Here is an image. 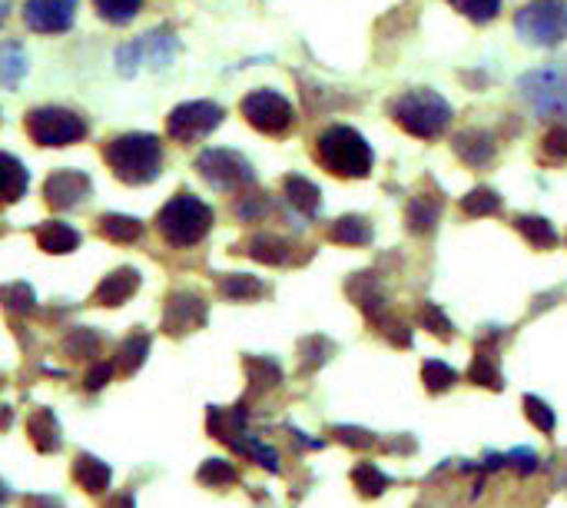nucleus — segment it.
Here are the masks:
<instances>
[{
  "label": "nucleus",
  "instance_id": "f257e3e1",
  "mask_svg": "<svg viewBox=\"0 0 567 508\" xmlns=\"http://www.w3.org/2000/svg\"><path fill=\"white\" fill-rule=\"evenodd\" d=\"M113 177L126 187H146L163 174V146L153 133H120L103 146Z\"/></svg>",
  "mask_w": 567,
  "mask_h": 508
},
{
  "label": "nucleus",
  "instance_id": "f03ea898",
  "mask_svg": "<svg viewBox=\"0 0 567 508\" xmlns=\"http://www.w3.org/2000/svg\"><path fill=\"white\" fill-rule=\"evenodd\" d=\"M315 163L322 169H329L332 177H342V180H362L371 174V146L365 143V136L345 123H335L329 130L319 133L315 140Z\"/></svg>",
  "mask_w": 567,
  "mask_h": 508
},
{
  "label": "nucleus",
  "instance_id": "7ed1b4c3",
  "mask_svg": "<svg viewBox=\"0 0 567 508\" xmlns=\"http://www.w3.org/2000/svg\"><path fill=\"white\" fill-rule=\"evenodd\" d=\"M156 230L159 236L176 246V250H186V246H197L210 230H213V207L203 203L200 197L193 194H176L156 217Z\"/></svg>",
  "mask_w": 567,
  "mask_h": 508
},
{
  "label": "nucleus",
  "instance_id": "20e7f679",
  "mask_svg": "<svg viewBox=\"0 0 567 508\" xmlns=\"http://www.w3.org/2000/svg\"><path fill=\"white\" fill-rule=\"evenodd\" d=\"M392 117L405 133H412L419 140H435L448 130L452 107L435 90H409L392 103Z\"/></svg>",
  "mask_w": 567,
  "mask_h": 508
},
{
  "label": "nucleus",
  "instance_id": "39448f33",
  "mask_svg": "<svg viewBox=\"0 0 567 508\" xmlns=\"http://www.w3.org/2000/svg\"><path fill=\"white\" fill-rule=\"evenodd\" d=\"M514 34L527 47H557L567 41V0H527L514 14Z\"/></svg>",
  "mask_w": 567,
  "mask_h": 508
},
{
  "label": "nucleus",
  "instance_id": "423d86ee",
  "mask_svg": "<svg viewBox=\"0 0 567 508\" xmlns=\"http://www.w3.org/2000/svg\"><path fill=\"white\" fill-rule=\"evenodd\" d=\"M518 93L541 120H567V64H547L524 74Z\"/></svg>",
  "mask_w": 567,
  "mask_h": 508
},
{
  "label": "nucleus",
  "instance_id": "0eeeda50",
  "mask_svg": "<svg viewBox=\"0 0 567 508\" xmlns=\"http://www.w3.org/2000/svg\"><path fill=\"white\" fill-rule=\"evenodd\" d=\"M197 174L213 187V190H226V194H240V190H249L256 184V169L253 163L236 153V150H226V146H213V150H203L197 156Z\"/></svg>",
  "mask_w": 567,
  "mask_h": 508
},
{
  "label": "nucleus",
  "instance_id": "6e6552de",
  "mask_svg": "<svg viewBox=\"0 0 567 508\" xmlns=\"http://www.w3.org/2000/svg\"><path fill=\"white\" fill-rule=\"evenodd\" d=\"M24 130L37 146H57V150L70 146V143H80L87 136L84 117L67 110V107H37V110H31L27 120H24Z\"/></svg>",
  "mask_w": 567,
  "mask_h": 508
},
{
  "label": "nucleus",
  "instance_id": "1a4fd4ad",
  "mask_svg": "<svg viewBox=\"0 0 567 508\" xmlns=\"http://www.w3.org/2000/svg\"><path fill=\"white\" fill-rule=\"evenodd\" d=\"M176 51H179V41L173 37V31H166V27L163 31H149V34L136 37V41H130V44H123L116 51V70H120V77L140 74L143 64L159 70V67H169Z\"/></svg>",
  "mask_w": 567,
  "mask_h": 508
},
{
  "label": "nucleus",
  "instance_id": "9d476101",
  "mask_svg": "<svg viewBox=\"0 0 567 508\" xmlns=\"http://www.w3.org/2000/svg\"><path fill=\"white\" fill-rule=\"evenodd\" d=\"M240 110H243L246 123L253 130L266 133V136H286L292 130V123H296L292 103L282 93H276V90H253V93H246Z\"/></svg>",
  "mask_w": 567,
  "mask_h": 508
},
{
  "label": "nucleus",
  "instance_id": "9b49d317",
  "mask_svg": "<svg viewBox=\"0 0 567 508\" xmlns=\"http://www.w3.org/2000/svg\"><path fill=\"white\" fill-rule=\"evenodd\" d=\"M220 123H223V107L220 103L189 100V103H179L166 117V133L176 143H197V140H207Z\"/></svg>",
  "mask_w": 567,
  "mask_h": 508
},
{
  "label": "nucleus",
  "instance_id": "f8f14e48",
  "mask_svg": "<svg viewBox=\"0 0 567 508\" xmlns=\"http://www.w3.org/2000/svg\"><path fill=\"white\" fill-rule=\"evenodd\" d=\"M207 325V302L197 292H173L163 306V332L179 339Z\"/></svg>",
  "mask_w": 567,
  "mask_h": 508
},
{
  "label": "nucleus",
  "instance_id": "ddd939ff",
  "mask_svg": "<svg viewBox=\"0 0 567 508\" xmlns=\"http://www.w3.org/2000/svg\"><path fill=\"white\" fill-rule=\"evenodd\" d=\"M80 0H27L24 24L34 34H64L74 27Z\"/></svg>",
  "mask_w": 567,
  "mask_h": 508
},
{
  "label": "nucleus",
  "instance_id": "4468645a",
  "mask_svg": "<svg viewBox=\"0 0 567 508\" xmlns=\"http://www.w3.org/2000/svg\"><path fill=\"white\" fill-rule=\"evenodd\" d=\"M90 194H93V184L87 174H80V169L64 166V169H54V174L44 180V200L54 210H74L84 200H90Z\"/></svg>",
  "mask_w": 567,
  "mask_h": 508
},
{
  "label": "nucleus",
  "instance_id": "2eb2a0df",
  "mask_svg": "<svg viewBox=\"0 0 567 508\" xmlns=\"http://www.w3.org/2000/svg\"><path fill=\"white\" fill-rule=\"evenodd\" d=\"M345 292L371 322H378V319L386 316V292H382V283H378L375 273H355L345 283Z\"/></svg>",
  "mask_w": 567,
  "mask_h": 508
},
{
  "label": "nucleus",
  "instance_id": "dca6fc26",
  "mask_svg": "<svg viewBox=\"0 0 567 508\" xmlns=\"http://www.w3.org/2000/svg\"><path fill=\"white\" fill-rule=\"evenodd\" d=\"M452 150H455V156L458 159H465L468 166H475V169H481V166H488L491 159H494V136L488 133V130H462V133H455V140H452Z\"/></svg>",
  "mask_w": 567,
  "mask_h": 508
},
{
  "label": "nucleus",
  "instance_id": "f3484780",
  "mask_svg": "<svg viewBox=\"0 0 567 508\" xmlns=\"http://www.w3.org/2000/svg\"><path fill=\"white\" fill-rule=\"evenodd\" d=\"M236 253H246L249 259L266 263V266H286L292 259V243L276 233H256L243 246H236Z\"/></svg>",
  "mask_w": 567,
  "mask_h": 508
},
{
  "label": "nucleus",
  "instance_id": "a211bd4d",
  "mask_svg": "<svg viewBox=\"0 0 567 508\" xmlns=\"http://www.w3.org/2000/svg\"><path fill=\"white\" fill-rule=\"evenodd\" d=\"M136 289H140V273L130 269V266H123V269H116V273H110V276L100 279V286H97V292H93V302H97V306L116 309V306H123Z\"/></svg>",
  "mask_w": 567,
  "mask_h": 508
},
{
  "label": "nucleus",
  "instance_id": "6ab92c4d",
  "mask_svg": "<svg viewBox=\"0 0 567 508\" xmlns=\"http://www.w3.org/2000/svg\"><path fill=\"white\" fill-rule=\"evenodd\" d=\"M27 187H31L27 166L11 153H0V207L18 203L27 194Z\"/></svg>",
  "mask_w": 567,
  "mask_h": 508
},
{
  "label": "nucleus",
  "instance_id": "aec40b11",
  "mask_svg": "<svg viewBox=\"0 0 567 508\" xmlns=\"http://www.w3.org/2000/svg\"><path fill=\"white\" fill-rule=\"evenodd\" d=\"M442 220V194H419L405 207V227L415 236H429Z\"/></svg>",
  "mask_w": 567,
  "mask_h": 508
},
{
  "label": "nucleus",
  "instance_id": "412c9836",
  "mask_svg": "<svg viewBox=\"0 0 567 508\" xmlns=\"http://www.w3.org/2000/svg\"><path fill=\"white\" fill-rule=\"evenodd\" d=\"M282 194H286L289 207L299 210L302 217H315V213L322 210V194H319V187H315L312 180L299 177V174H292V177L282 180Z\"/></svg>",
  "mask_w": 567,
  "mask_h": 508
},
{
  "label": "nucleus",
  "instance_id": "4be33fe9",
  "mask_svg": "<svg viewBox=\"0 0 567 508\" xmlns=\"http://www.w3.org/2000/svg\"><path fill=\"white\" fill-rule=\"evenodd\" d=\"M27 435H31L34 449L44 452V455H51V452L60 449V422L54 419L51 409H34V412H31V419H27Z\"/></svg>",
  "mask_w": 567,
  "mask_h": 508
},
{
  "label": "nucleus",
  "instance_id": "5701e85b",
  "mask_svg": "<svg viewBox=\"0 0 567 508\" xmlns=\"http://www.w3.org/2000/svg\"><path fill=\"white\" fill-rule=\"evenodd\" d=\"M37 246H41L44 253L67 256V253H74V250L80 246V233H77L74 227H67V223L51 220V223L37 227Z\"/></svg>",
  "mask_w": 567,
  "mask_h": 508
},
{
  "label": "nucleus",
  "instance_id": "b1692460",
  "mask_svg": "<svg viewBox=\"0 0 567 508\" xmlns=\"http://www.w3.org/2000/svg\"><path fill=\"white\" fill-rule=\"evenodd\" d=\"M210 432L220 439V442H230L236 445L243 439V426H246V409L243 406H233V409H220L213 406L210 409V419H207Z\"/></svg>",
  "mask_w": 567,
  "mask_h": 508
},
{
  "label": "nucleus",
  "instance_id": "393cba45",
  "mask_svg": "<svg viewBox=\"0 0 567 508\" xmlns=\"http://www.w3.org/2000/svg\"><path fill=\"white\" fill-rule=\"evenodd\" d=\"M27 77V54L18 41L0 44V87L18 90L21 80Z\"/></svg>",
  "mask_w": 567,
  "mask_h": 508
},
{
  "label": "nucleus",
  "instance_id": "a878e982",
  "mask_svg": "<svg viewBox=\"0 0 567 508\" xmlns=\"http://www.w3.org/2000/svg\"><path fill=\"white\" fill-rule=\"evenodd\" d=\"M97 233L110 243H136L143 236V223L136 217H123V213H103L97 220Z\"/></svg>",
  "mask_w": 567,
  "mask_h": 508
},
{
  "label": "nucleus",
  "instance_id": "bb28decb",
  "mask_svg": "<svg viewBox=\"0 0 567 508\" xmlns=\"http://www.w3.org/2000/svg\"><path fill=\"white\" fill-rule=\"evenodd\" d=\"M74 478L80 482V488H87L90 495H100V492H107V485H110V465L107 462H100L97 455H77L74 459Z\"/></svg>",
  "mask_w": 567,
  "mask_h": 508
},
{
  "label": "nucleus",
  "instance_id": "cd10ccee",
  "mask_svg": "<svg viewBox=\"0 0 567 508\" xmlns=\"http://www.w3.org/2000/svg\"><path fill=\"white\" fill-rule=\"evenodd\" d=\"M371 223L365 217H338L329 227V240L338 246H368L371 243Z\"/></svg>",
  "mask_w": 567,
  "mask_h": 508
},
{
  "label": "nucleus",
  "instance_id": "c85d7f7f",
  "mask_svg": "<svg viewBox=\"0 0 567 508\" xmlns=\"http://www.w3.org/2000/svg\"><path fill=\"white\" fill-rule=\"evenodd\" d=\"M146 356H149V335L146 332H133L126 343L120 346V353L113 356V369L120 376H133L146 363Z\"/></svg>",
  "mask_w": 567,
  "mask_h": 508
},
{
  "label": "nucleus",
  "instance_id": "c756f323",
  "mask_svg": "<svg viewBox=\"0 0 567 508\" xmlns=\"http://www.w3.org/2000/svg\"><path fill=\"white\" fill-rule=\"evenodd\" d=\"M514 230H518L534 250H551V246H557V230H554L551 220H544V217L521 213V217H514Z\"/></svg>",
  "mask_w": 567,
  "mask_h": 508
},
{
  "label": "nucleus",
  "instance_id": "7c9ffc66",
  "mask_svg": "<svg viewBox=\"0 0 567 508\" xmlns=\"http://www.w3.org/2000/svg\"><path fill=\"white\" fill-rule=\"evenodd\" d=\"M220 292L230 302H253V299L266 296V286L256 276H249V273H226L220 279Z\"/></svg>",
  "mask_w": 567,
  "mask_h": 508
},
{
  "label": "nucleus",
  "instance_id": "2f4dec72",
  "mask_svg": "<svg viewBox=\"0 0 567 508\" xmlns=\"http://www.w3.org/2000/svg\"><path fill=\"white\" fill-rule=\"evenodd\" d=\"M352 485L358 488V495H365V498H378L382 495L389 485H392V478L378 468V465H371V462H358L355 468H352Z\"/></svg>",
  "mask_w": 567,
  "mask_h": 508
},
{
  "label": "nucleus",
  "instance_id": "473e14b6",
  "mask_svg": "<svg viewBox=\"0 0 567 508\" xmlns=\"http://www.w3.org/2000/svg\"><path fill=\"white\" fill-rule=\"evenodd\" d=\"M299 353H302V373H315L319 366H325L335 356V343L325 335H309V339H302Z\"/></svg>",
  "mask_w": 567,
  "mask_h": 508
},
{
  "label": "nucleus",
  "instance_id": "72a5a7b5",
  "mask_svg": "<svg viewBox=\"0 0 567 508\" xmlns=\"http://www.w3.org/2000/svg\"><path fill=\"white\" fill-rule=\"evenodd\" d=\"M100 346H103V339L93 329H74L64 339V353L70 360H93V356H100Z\"/></svg>",
  "mask_w": 567,
  "mask_h": 508
},
{
  "label": "nucleus",
  "instance_id": "f704fd0d",
  "mask_svg": "<svg viewBox=\"0 0 567 508\" xmlns=\"http://www.w3.org/2000/svg\"><path fill=\"white\" fill-rule=\"evenodd\" d=\"M501 197L491 190V187H475L471 194H465L462 197V210H465V217H494V213H501Z\"/></svg>",
  "mask_w": 567,
  "mask_h": 508
},
{
  "label": "nucleus",
  "instance_id": "c9c22d12",
  "mask_svg": "<svg viewBox=\"0 0 567 508\" xmlns=\"http://www.w3.org/2000/svg\"><path fill=\"white\" fill-rule=\"evenodd\" d=\"M246 376L253 383V389H276L282 383V369L276 360H266V356H249L246 360Z\"/></svg>",
  "mask_w": 567,
  "mask_h": 508
},
{
  "label": "nucleus",
  "instance_id": "e433bc0d",
  "mask_svg": "<svg viewBox=\"0 0 567 508\" xmlns=\"http://www.w3.org/2000/svg\"><path fill=\"white\" fill-rule=\"evenodd\" d=\"M537 159L547 163V166H564L567 163V126L557 123L544 133L541 140V150H537Z\"/></svg>",
  "mask_w": 567,
  "mask_h": 508
},
{
  "label": "nucleus",
  "instance_id": "4c0bfd02",
  "mask_svg": "<svg viewBox=\"0 0 567 508\" xmlns=\"http://www.w3.org/2000/svg\"><path fill=\"white\" fill-rule=\"evenodd\" d=\"M468 379H471L475 386H481V389H494V393L504 389V379H501V373H498V363H494L491 353H485V350H478V356H475V363H471V369H468Z\"/></svg>",
  "mask_w": 567,
  "mask_h": 508
},
{
  "label": "nucleus",
  "instance_id": "58836bf2",
  "mask_svg": "<svg viewBox=\"0 0 567 508\" xmlns=\"http://www.w3.org/2000/svg\"><path fill=\"white\" fill-rule=\"evenodd\" d=\"M93 8H97V14L107 21V24H130L136 14H140V8H143V0H93Z\"/></svg>",
  "mask_w": 567,
  "mask_h": 508
},
{
  "label": "nucleus",
  "instance_id": "ea45409f",
  "mask_svg": "<svg viewBox=\"0 0 567 508\" xmlns=\"http://www.w3.org/2000/svg\"><path fill=\"white\" fill-rule=\"evenodd\" d=\"M448 4L471 24H491L501 14V0H448Z\"/></svg>",
  "mask_w": 567,
  "mask_h": 508
},
{
  "label": "nucleus",
  "instance_id": "a19ab883",
  "mask_svg": "<svg viewBox=\"0 0 567 508\" xmlns=\"http://www.w3.org/2000/svg\"><path fill=\"white\" fill-rule=\"evenodd\" d=\"M422 383H425V389H429L432 396H438V393H448V389L458 383V373H455L448 363L429 360V363L422 366Z\"/></svg>",
  "mask_w": 567,
  "mask_h": 508
},
{
  "label": "nucleus",
  "instance_id": "79ce46f5",
  "mask_svg": "<svg viewBox=\"0 0 567 508\" xmlns=\"http://www.w3.org/2000/svg\"><path fill=\"white\" fill-rule=\"evenodd\" d=\"M0 302H4L11 312H21V316H27V312L37 309V296H34V289H31L27 283H11V286H4V289H0Z\"/></svg>",
  "mask_w": 567,
  "mask_h": 508
},
{
  "label": "nucleus",
  "instance_id": "37998d69",
  "mask_svg": "<svg viewBox=\"0 0 567 508\" xmlns=\"http://www.w3.org/2000/svg\"><path fill=\"white\" fill-rule=\"evenodd\" d=\"M203 485H210V488H226V485H233L240 475H236V468H233V462H226V459H210V462H203L200 465V475H197Z\"/></svg>",
  "mask_w": 567,
  "mask_h": 508
},
{
  "label": "nucleus",
  "instance_id": "c03bdc74",
  "mask_svg": "<svg viewBox=\"0 0 567 508\" xmlns=\"http://www.w3.org/2000/svg\"><path fill=\"white\" fill-rule=\"evenodd\" d=\"M233 449H236V452H243V455H249V459H253V462H259L263 468L279 472V455H276V449H269L266 442H259V439H253V435H243Z\"/></svg>",
  "mask_w": 567,
  "mask_h": 508
},
{
  "label": "nucleus",
  "instance_id": "a18cd8bd",
  "mask_svg": "<svg viewBox=\"0 0 567 508\" xmlns=\"http://www.w3.org/2000/svg\"><path fill=\"white\" fill-rule=\"evenodd\" d=\"M419 322L432 332V335H438L442 343H448V339L455 335V325H452V319L435 306V302H425L422 306V312H419Z\"/></svg>",
  "mask_w": 567,
  "mask_h": 508
},
{
  "label": "nucleus",
  "instance_id": "49530a36",
  "mask_svg": "<svg viewBox=\"0 0 567 508\" xmlns=\"http://www.w3.org/2000/svg\"><path fill=\"white\" fill-rule=\"evenodd\" d=\"M375 325H378V332H382L392 346H399V350H409V346H412V325H409L405 319H396V316L386 312Z\"/></svg>",
  "mask_w": 567,
  "mask_h": 508
},
{
  "label": "nucleus",
  "instance_id": "de8ad7c7",
  "mask_svg": "<svg viewBox=\"0 0 567 508\" xmlns=\"http://www.w3.org/2000/svg\"><path fill=\"white\" fill-rule=\"evenodd\" d=\"M233 213H236L243 223H256L259 217L269 213V200H266L263 194H243V190H240V200L233 203Z\"/></svg>",
  "mask_w": 567,
  "mask_h": 508
},
{
  "label": "nucleus",
  "instance_id": "09e8293b",
  "mask_svg": "<svg viewBox=\"0 0 567 508\" xmlns=\"http://www.w3.org/2000/svg\"><path fill=\"white\" fill-rule=\"evenodd\" d=\"M524 416H527V422H531L537 432H554V412H551V406H547L544 399L524 396Z\"/></svg>",
  "mask_w": 567,
  "mask_h": 508
},
{
  "label": "nucleus",
  "instance_id": "8fccbe9b",
  "mask_svg": "<svg viewBox=\"0 0 567 508\" xmlns=\"http://www.w3.org/2000/svg\"><path fill=\"white\" fill-rule=\"evenodd\" d=\"M332 435L342 442V445H352V449H371L375 445V435L368 429H358V426H335Z\"/></svg>",
  "mask_w": 567,
  "mask_h": 508
},
{
  "label": "nucleus",
  "instance_id": "3c124183",
  "mask_svg": "<svg viewBox=\"0 0 567 508\" xmlns=\"http://www.w3.org/2000/svg\"><path fill=\"white\" fill-rule=\"evenodd\" d=\"M113 373H116V369H113V363H97V366L87 373V379H84V383H87V389H90V393H97V389H103V386L113 379Z\"/></svg>",
  "mask_w": 567,
  "mask_h": 508
},
{
  "label": "nucleus",
  "instance_id": "603ef678",
  "mask_svg": "<svg viewBox=\"0 0 567 508\" xmlns=\"http://www.w3.org/2000/svg\"><path fill=\"white\" fill-rule=\"evenodd\" d=\"M508 462H511L521 475H531V472L537 468V455H534L531 449H518V452H511V455H508Z\"/></svg>",
  "mask_w": 567,
  "mask_h": 508
},
{
  "label": "nucleus",
  "instance_id": "864d4df0",
  "mask_svg": "<svg viewBox=\"0 0 567 508\" xmlns=\"http://www.w3.org/2000/svg\"><path fill=\"white\" fill-rule=\"evenodd\" d=\"M24 508H64V501L54 498V495H27Z\"/></svg>",
  "mask_w": 567,
  "mask_h": 508
},
{
  "label": "nucleus",
  "instance_id": "5fc2aeb1",
  "mask_svg": "<svg viewBox=\"0 0 567 508\" xmlns=\"http://www.w3.org/2000/svg\"><path fill=\"white\" fill-rule=\"evenodd\" d=\"M107 508H136V505H133V495H113Z\"/></svg>",
  "mask_w": 567,
  "mask_h": 508
},
{
  "label": "nucleus",
  "instance_id": "6e6d98bb",
  "mask_svg": "<svg viewBox=\"0 0 567 508\" xmlns=\"http://www.w3.org/2000/svg\"><path fill=\"white\" fill-rule=\"evenodd\" d=\"M11 419H14V412H11L8 406H0V429H8V426H11Z\"/></svg>",
  "mask_w": 567,
  "mask_h": 508
},
{
  "label": "nucleus",
  "instance_id": "4d7b16f0",
  "mask_svg": "<svg viewBox=\"0 0 567 508\" xmlns=\"http://www.w3.org/2000/svg\"><path fill=\"white\" fill-rule=\"evenodd\" d=\"M8 14H11V0H0V27L8 24Z\"/></svg>",
  "mask_w": 567,
  "mask_h": 508
},
{
  "label": "nucleus",
  "instance_id": "13d9d810",
  "mask_svg": "<svg viewBox=\"0 0 567 508\" xmlns=\"http://www.w3.org/2000/svg\"><path fill=\"white\" fill-rule=\"evenodd\" d=\"M11 501V488H8V482H0V508H4Z\"/></svg>",
  "mask_w": 567,
  "mask_h": 508
},
{
  "label": "nucleus",
  "instance_id": "bf43d9fd",
  "mask_svg": "<svg viewBox=\"0 0 567 508\" xmlns=\"http://www.w3.org/2000/svg\"><path fill=\"white\" fill-rule=\"evenodd\" d=\"M0 233H4V227H0Z\"/></svg>",
  "mask_w": 567,
  "mask_h": 508
},
{
  "label": "nucleus",
  "instance_id": "052dcab7",
  "mask_svg": "<svg viewBox=\"0 0 567 508\" xmlns=\"http://www.w3.org/2000/svg\"><path fill=\"white\" fill-rule=\"evenodd\" d=\"M0 386H4V383H0Z\"/></svg>",
  "mask_w": 567,
  "mask_h": 508
},
{
  "label": "nucleus",
  "instance_id": "680f3d73",
  "mask_svg": "<svg viewBox=\"0 0 567 508\" xmlns=\"http://www.w3.org/2000/svg\"><path fill=\"white\" fill-rule=\"evenodd\" d=\"M0 117H4V113H0Z\"/></svg>",
  "mask_w": 567,
  "mask_h": 508
}]
</instances>
